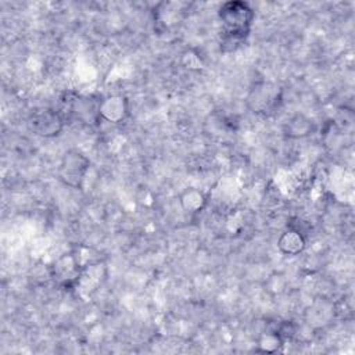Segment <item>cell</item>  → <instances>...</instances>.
Wrapping results in <instances>:
<instances>
[{"mask_svg": "<svg viewBox=\"0 0 355 355\" xmlns=\"http://www.w3.org/2000/svg\"><path fill=\"white\" fill-rule=\"evenodd\" d=\"M283 344H284V340L277 333V330H270V331L262 333L258 337L257 349L263 354H273V352L280 351Z\"/></svg>", "mask_w": 355, "mask_h": 355, "instance_id": "cell-11", "label": "cell"}, {"mask_svg": "<svg viewBox=\"0 0 355 355\" xmlns=\"http://www.w3.org/2000/svg\"><path fill=\"white\" fill-rule=\"evenodd\" d=\"M218 17L223 26L222 32L247 36L254 19V10L245 1L232 0L220 4Z\"/></svg>", "mask_w": 355, "mask_h": 355, "instance_id": "cell-1", "label": "cell"}, {"mask_svg": "<svg viewBox=\"0 0 355 355\" xmlns=\"http://www.w3.org/2000/svg\"><path fill=\"white\" fill-rule=\"evenodd\" d=\"M180 207L187 214H198L201 212L208 202V197L204 191L197 187H187L179 196Z\"/></svg>", "mask_w": 355, "mask_h": 355, "instance_id": "cell-8", "label": "cell"}, {"mask_svg": "<svg viewBox=\"0 0 355 355\" xmlns=\"http://www.w3.org/2000/svg\"><path fill=\"white\" fill-rule=\"evenodd\" d=\"M245 37L247 36H244V35H234V33H225V32H222L220 47L223 50H226V51L236 50L237 47H240V44H243Z\"/></svg>", "mask_w": 355, "mask_h": 355, "instance_id": "cell-12", "label": "cell"}, {"mask_svg": "<svg viewBox=\"0 0 355 355\" xmlns=\"http://www.w3.org/2000/svg\"><path fill=\"white\" fill-rule=\"evenodd\" d=\"M29 128L40 137H55L64 128V118L60 112L50 108H40L32 112Z\"/></svg>", "mask_w": 355, "mask_h": 355, "instance_id": "cell-4", "label": "cell"}, {"mask_svg": "<svg viewBox=\"0 0 355 355\" xmlns=\"http://www.w3.org/2000/svg\"><path fill=\"white\" fill-rule=\"evenodd\" d=\"M72 112L79 118L82 122L90 123L97 122L98 116V101L93 103L92 98L87 97H76L72 101Z\"/></svg>", "mask_w": 355, "mask_h": 355, "instance_id": "cell-9", "label": "cell"}, {"mask_svg": "<svg viewBox=\"0 0 355 355\" xmlns=\"http://www.w3.org/2000/svg\"><path fill=\"white\" fill-rule=\"evenodd\" d=\"M80 270L82 265L78 261L73 251L61 255L49 268L50 277L54 279L62 287H76Z\"/></svg>", "mask_w": 355, "mask_h": 355, "instance_id": "cell-3", "label": "cell"}, {"mask_svg": "<svg viewBox=\"0 0 355 355\" xmlns=\"http://www.w3.org/2000/svg\"><path fill=\"white\" fill-rule=\"evenodd\" d=\"M312 132V121L308 119L304 115H295L290 121H287L284 126V133L286 136L291 139H298V137H305Z\"/></svg>", "mask_w": 355, "mask_h": 355, "instance_id": "cell-10", "label": "cell"}, {"mask_svg": "<svg viewBox=\"0 0 355 355\" xmlns=\"http://www.w3.org/2000/svg\"><path fill=\"white\" fill-rule=\"evenodd\" d=\"M280 101V92L272 85V83H257L248 97L247 103L254 112H262L266 114L269 111H273L277 107V103Z\"/></svg>", "mask_w": 355, "mask_h": 355, "instance_id": "cell-5", "label": "cell"}, {"mask_svg": "<svg viewBox=\"0 0 355 355\" xmlns=\"http://www.w3.org/2000/svg\"><path fill=\"white\" fill-rule=\"evenodd\" d=\"M305 234L291 226H288L277 239V248L284 255H298L305 250Z\"/></svg>", "mask_w": 355, "mask_h": 355, "instance_id": "cell-7", "label": "cell"}, {"mask_svg": "<svg viewBox=\"0 0 355 355\" xmlns=\"http://www.w3.org/2000/svg\"><path fill=\"white\" fill-rule=\"evenodd\" d=\"M89 158L79 150H68L60 162L58 176L69 187L80 189L89 169Z\"/></svg>", "mask_w": 355, "mask_h": 355, "instance_id": "cell-2", "label": "cell"}, {"mask_svg": "<svg viewBox=\"0 0 355 355\" xmlns=\"http://www.w3.org/2000/svg\"><path fill=\"white\" fill-rule=\"evenodd\" d=\"M98 116L110 123H122L129 116V100L123 94H110L98 100Z\"/></svg>", "mask_w": 355, "mask_h": 355, "instance_id": "cell-6", "label": "cell"}]
</instances>
